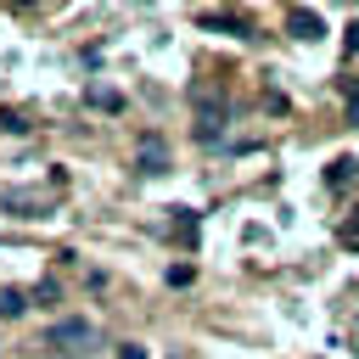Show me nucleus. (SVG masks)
I'll list each match as a JSON object with an SVG mask.
<instances>
[{"label":"nucleus","mask_w":359,"mask_h":359,"mask_svg":"<svg viewBox=\"0 0 359 359\" xmlns=\"http://www.w3.org/2000/svg\"><path fill=\"white\" fill-rule=\"evenodd\" d=\"M224 118H230V107L219 95H196V135L202 140H219L224 135Z\"/></svg>","instance_id":"nucleus-1"},{"label":"nucleus","mask_w":359,"mask_h":359,"mask_svg":"<svg viewBox=\"0 0 359 359\" xmlns=\"http://www.w3.org/2000/svg\"><path fill=\"white\" fill-rule=\"evenodd\" d=\"M50 342H56V348H90V342H95V325H90V320H62V325L50 331Z\"/></svg>","instance_id":"nucleus-2"},{"label":"nucleus","mask_w":359,"mask_h":359,"mask_svg":"<svg viewBox=\"0 0 359 359\" xmlns=\"http://www.w3.org/2000/svg\"><path fill=\"white\" fill-rule=\"evenodd\" d=\"M286 34H292V39H320L325 22H320L309 6H292V11H286Z\"/></svg>","instance_id":"nucleus-3"},{"label":"nucleus","mask_w":359,"mask_h":359,"mask_svg":"<svg viewBox=\"0 0 359 359\" xmlns=\"http://www.w3.org/2000/svg\"><path fill=\"white\" fill-rule=\"evenodd\" d=\"M325 185H331V191H353V185H359V157H337V163L325 168Z\"/></svg>","instance_id":"nucleus-4"},{"label":"nucleus","mask_w":359,"mask_h":359,"mask_svg":"<svg viewBox=\"0 0 359 359\" xmlns=\"http://www.w3.org/2000/svg\"><path fill=\"white\" fill-rule=\"evenodd\" d=\"M168 213H174V219H168V241H174V247H191V241H196V213H191V208H168Z\"/></svg>","instance_id":"nucleus-5"},{"label":"nucleus","mask_w":359,"mask_h":359,"mask_svg":"<svg viewBox=\"0 0 359 359\" xmlns=\"http://www.w3.org/2000/svg\"><path fill=\"white\" fill-rule=\"evenodd\" d=\"M196 28H219V34H247V17H236V11H196Z\"/></svg>","instance_id":"nucleus-6"},{"label":"nucleus","mask_w":359,"mask_h":359,"mask_svg":"<svg viewBox=\"0 0 359 359\" xmlns=\"http://www.w3.org/2000/svg\"><path fill=\"white\" fill-rule=\"evenodd\" d=\"M22 309H28V292H17V286H11V292H0V314H6V320H17Z\"/></svg>","instance_id":"nucleus-7"},{"label":"nucleus","mask_w":359,"mask_h":359,"mask_svg":"<svg viewBox=\"0 0 359 359\" xmlns=\"http://www.w3.org/2000/svg\"><path fill=\"white\" fill-rule=\"evenodd\" d=\"M140 163H146V174H163V163H168V151L146 140V146H140Z\"/></svg>","instance_id":"nucleus-8"},{"label":"nucleus","mask_w":359,"mask_h":359,"mask_svg":"<svg viewBox=\"0 0 359 359\" xmlns=\"http://www.w3.org/2000/svg\"><path fill=\"white\" fill-rule=\"evenodd\" d=\"M337 241H342V247H359V213H348V219L337 224Z\"/></svg>","instance_id":"nucleus-9"},{"label":"nucleus","mask_w":359,"mask_h":359,"mask_svg":"<svg viewBox=\"0 0 359 359\" xmlns=\"http://www.w3.org/2000/svg\"><path fill=\"white\" fill-rule=\"evenodd\" d=\"M342 95H348V123L359 129V79H342Z\"/></svg>","instance_id":"nucleus-10"},{"label":"nucleus","mask_w":359,"mask_h":359,"mask_svg":"<svg viewBox=\"0 0 359 359\" xmlns=\"http://www.w3.org/2000/svg\"><path fill=\"white\" fill-rule=\"evenodd\" d=\"M90 101H95V107H107V112H118V107H123L112 90H90Z\"/></svg>","instance_id":"nucleus-11"},{"label":"nucleus","mask_w":359,"mask_h":359,"mask_svg":"<svg viewBox=\"0 0 359 359\" xmlns=\"http://www.w3.org/2000/svg\"><path fill=\"white\" fill-rule=\"evenodd\" d=\"M191 275H196L191 264H174V269H168V286H191Z\"/></svg>","instance_id":"nucleus-12"},{"label":"nucleus","mask_w":359,"mask_h":359,"mask_svg":"<svg viewBox=\"0 0 359 359\" xmlns=\"http://www.w3.org/2000/svg\"><path fill=\"white\" fill-rule=\"evenodd\" d=\"M0 129H11V135H17V129H28V118H22V112H0Z\"/></svg>","instance_id":"nucleus-13"},{"label":"nucleus","mask_w":359,"mask_h":359,"mask_svg":"<svg viewBox=\"0 0 359 359\" xmlns=\"http://www.w3.org/2000/svg\"><path fill=\"white\" fill-rule=\"evenodd\" d=\"M342 50H348V56H353V50H359V17H353V22H348V34H342Z\"/></svg>","instance_id":"nucleus-14"},{"label":"nucleus","mask_w":359,"mask_h":359,"mask_svg":"<svg viewBox=\"0 0 359 359\" xmlns=\"http://www.w3.org/2000/svg\"><path fill=\"white\" fill-rule=\"evenodd\" d=\"M118 359H146V348H135V342H123V348H118Z\"/></svg>","instance_id":"nucleus-15"}]
</instances>
